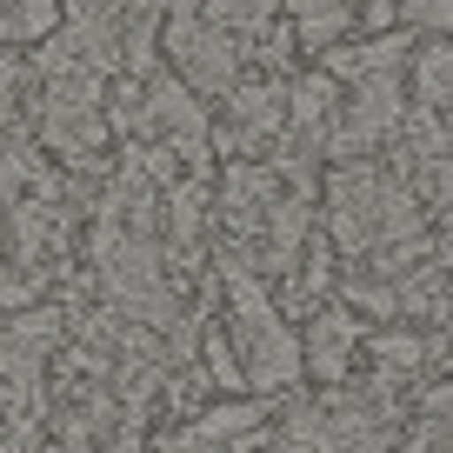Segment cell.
<instances>
[{
	"label": "cell",
	"instance_id": "obj_16",
	"mask_svg": "<svg viewBox=\"0 0 453 453\" xmlns=\"http://www.w3.org/2000/svg\"><path fill=\"white\" fill-rule=\"evenodd\" d=\"M426 420H440V426H453V380H440L434 394H426Z\"/></svg>",
	"mask_w": 453,
	"mask_h": 453
},
{
	"label": "cell",
	"instance_id": "obj_13",
	"mask_svg": "<svg viewBox=\"0 0 453 453\" xmlns=\"http://www.w3.org/2000/svg\"><path fill=\"white\" fill-rule=\"evenodd\" d=\"M267 413L260 407H220V413H207V420H194V447H220V440H241L247 426H260Z\"/></svg>",
	"mask_w": 453,
	"mask_h": 453
},
{
	"label": "cell",
	"instance_id": "obj_14",
	"mask_svg": "<svg viewBox=\"0 0 453 453\" xmlns=\"http://www.w3.org/2000/svg\"><path fill=\"white\" fill-rule=\"evenodd\" d=\"M400 20L420 34H453V0H407L400 7Z\"/></svg>",
	"mask_w": 453,
	"mask_h": 453
},
{
	"label": "cell",
	"instance_id": "obj_7",
	"mask_svg": "<svg viewBox=\"0 0 453 453\" xmlns=\"http://www.w3.org/2000/svg\"><path fill=\"white\" fill-rule=\"evenodd\" d=\"M300 340H307V373L313 380H347L354 347H360V320H354V307H320Z\"/></svg>",
	"mask_w": 453,
	"mask_h": 453
},
{
	"label": "cell",
	"instance_id": "obj_2",
	"mask_svg": "<svg viewBox=\"0 0 453 453\" xmlns=\"http://www.w3.org/2000/svg\"><path fill=\"white\" fill-rule=\"evenodd\" d=\"M226 307H234V347L247 360V387L280 394L307 373V340L287 326V307L267 294V273H254L247 260H226Z\"/></svg>",
	"mask_w": 453,
	"mask_h": 453
},
{
	"label": "cell",
	"instance_id": "obj_6",
	"mask_svg": "<svg viewBox=\"0 0 453 453\" xmlns=\"http://www.w3.org/2000/svg\"><path fill=\"white\" fill-rule=\"evenodd\" d=\"M200 87L194 81H167V73H147V120H154V134L173 147V154L187 160V167H207V113H200Z\"/></svg>",
	"mask_w": 453,
	"mask_h": 453
},
{
	"label": "cell",
	"instance_id": "obj_10",
	"mask_svg": "<svg viewBox=\"0 0 453 453\" xmlns=\"http://www.w3.org/2000/svg\"><path fill=\"white\" fill-rule=\"evenodd\" d=\"M334 73H313V81L294 87V141H320V134H334Z\"/></svg>",
	"mask_w": 453,
	"mask_h": 453
},
{
	"label": "cell",
	"instance_id": "obj_1",
	"mask_svg": "<svg viewBox=\"0 0 453 453\" xmlns=\"http://www.w3.org/2000/svg\"><path fill=\"white\" fill-rule=\"evenodd\" d=\"M326 226H334L340 254L387 260L394 247L420 241V200L400 173L373 167V160H340L326 180Z\"/></svg>",
	"mask_w": 453,
	"mask_h": 453
},
{
	"label": "cell",
	"instance_id": "obj_5",
	"mask_svg": "<svg viewBox=\"0 0 453 453\" xmlns=\"http://www.w3.org/2000/svg\"><path fill=\"white\" fill-rule=\"evenodd\" d=\"M394 134H400V81L394 73H373V81H354V100H347V113H340L334 134H326V154L360 160L380 141H394Z\"/></svg>",
	"mask_w": 453,
	"mask_h": 453
},
{
	"label": "cell",
	"instance_id": "obj_9",
	"mask_svg": "<svg viewBox=\"0 0 453 453\" xmlns=\"http://www.w3.org/2000/svg\"><path fill=\"white\" fill-rule=\"evenodd\" d=\"M287 14H294V34L307 47H334L340 34L354 27L360 0H287Z\"/></svg>",
	"mask_w": 453,
	"mask_h": 453
},
{
	"label": "cell",
	"instance_id": "obj_8",
	"mask_svg": "<svg viewBox=\"0 0 453 453\" xmlns=\"http://www.w3.org/2000/svg\"><path fill=\"white\" fill-rule=\"evenodd\" d=\"M400 60H407V34H387V41H367V47H334L326 73L334 81H373V73H400Z\"/></svg>",
	"mask_w": 453,
	"mask_h": 453
},
{
	"label": "cell",
	"instance_id": "obj_15",
	"mask_svg": "<svg viewBox=\"0 0 453 453\" xmlns=\"http://www.w3.org/2000/svg\"><path fill=\"white\" fill-rule=\"evenodd\" d=\"M407 453H453V426H440V420H426L420 434L407 440Z\"/></svg>",
	"mask_w": 453,
	"mask_h": 453
},
{
	"label": "cell",
	"instance_id": "obj_4",
	"mask_svg": "<svg viewBox=\"0 0 453 453\" xmlns=\"http://www.w3.org/2000/svg\"><path fill=\"white\" fill-rule=\"evenodd\" d=\"M287 453H394L380 434V413L367 400H326V407H300L287 420Z\"/></svg>",
	"mask_w": 453,
	"mask_h": 453
},
{
	"label": "cell",
	"instance_id": "obj_12",
	"mask_svg": "<svg viewBox=\"0 0 453 453\" xmlns=\"http://www.w3.org/2000/svg\"><path fill=\"white\" fill-rule=\"evenodd\" d=\"M60 34V0H7V47H34Z\"/></svg>",
	"mask_w": 453,
	"mask_h": 453
},
{
	"label": "cell",
	"instance_id": "obj_3",
	"mask_svg": "<svg viewBox=\"0 0 453 453\" xmlns=\"http://www.w3.org/2000/svg\"><path fill=\"white\" fill-rule=\"evenodd\" d=\"M167 54L180 60V73L200 94H234L241 87V60H247V34L213 20L200 0H173L167 20Z\"/></svg>",
	"mask_w": 453,
	"mask_h": 453
},
{
	"label": "cell",
	"instance_id": "obj_11",
	"mask_svg": "<svg viewBox=\"0 0 453 453\" xmlns=\"http://www.w3.org/2000/svg\"><path fill=\"white\" fill-rule=\"evenodd\" d=\"M426 360H434V347H426L420 334H400V326H387V334L373 340V367H380V380H413Z\"/></svg>",
	"mask_w": 453,
	"mask_h": 453
}]
</instances>
